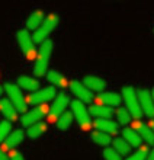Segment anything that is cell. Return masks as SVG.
I'll list each match as a JSON object with an SVG mask.
<instances>
[{"instance_id":"obj_1","label":"cell","mask_w":154,"mask_h":160,"mask_svg":"<svg viewBox=\"0 0 154 160\" xmlns=\"http://www.w3.org/2000/svg\"><path fill=\"white\" fill-rule=\"evenodd\" d=\"M51 54H52V41L47 39L45 42L41 44V48L37 52V60L33 66V74L37 77H44V74H47Z\"/></svg>"},{"instance_id":"obj_2","label":"cell","mask_w":154,"mask_h":160,"mask_svg":"<svg viewBox=\"0 0 154 160\" xmlns=\"http://www.w3.org/2000/svg\"><path fill=\"white\" fill-rule=\"evenodd\" d=\"M57 25H58V15L57 13H50L48 16H45L42 25L31 35L32 42L33 44H42V42H45L48 39V37L55 31Z\"/></svg>"},{"instance_id":"obj_3","label":"cell","mask_w":154,"mask_h":160,"mask_svg":"<svg viewBox=\"0 0 154 160\" xmlns=\"http://www.w3.org/2000/svg\"><path fill=\"white\" fill-rule=\"evenodd\" d=\"M122 99L125 101V106L131 117H134L135 119H140L142 117V111L140 108V102L137 98V90L132 86H124L122 88Z\"/></svg>"},{"instance_id":"obj_4","label":"cell","mask_w":154,"mask_h":160,"mask_svg":"<svg viewBox=\"0 0 154 160\" xmlns=\"http://www.w3.org/2000/svg\"><path fill=\"white\" fill-rule=\"evenodd\" d=\"M3 92H6V95H7L9 101L13 103V106L16 108L17 112H23L25 114L26 111V99L25 96L22 95L21 89H19V86L15 83H6L3 88Z\"/></svg>"},{"instance_id":"obj_5","label":"cell","mask_w":154,"mask_h":160,"mask_svg":"<svg viewBox=\"0 0 154 160\" xmlns=\"http://www.w3.org/2000/svg\"><path fill=\"white\" fill-rule=\"evenodd\" d=\"M16 39H17V45L21 48L22 54L25 55L28 60H32L37 57V48L35 44L32 42L29 31L26 29H21L16 32Z\"/></svg>"},{"instance_id":"obj_6","label":"cell","mask_w":154,"mask_h":160,"mask_svg":"<svg viewBox=\"0 0 154 160\" xmlns=\"http://www.w3.org/2000/svg\"><path fill=\"white\" fill-rule=\"evenodd\" d=\"M70 103V99L66 93H57V96L54 98V102L51 105L50 111H48V121L55 122L57 119L66 112L67 105Z\"/></svg>"},{"instance_id":"obj_7","label":"cell","mask_w":154,"mask_h":160,"mask_svg":"<svg viewBox=\"0 0 154 160\" xmlns=\"http://www.w3.org/2000/svg\"><path fill=\"white\" fill-rule=\"evenodd\" d=\"M70 105H71V114L74 117L76 122L82 128H89V127L92 125V121H90V117H89V111L83 102L76 99V101L70 102Z\"/></svg>"},{"instance_id":"obj_8","label":"cell","mask_w":154,"mask_h":160,"mask_svg":"<svg viewBox=\"0 0 154 160\" xmlns=\"http://www.w3.org/2000/svg\"><path fill=\"white\" fill-rule=\"evenodd\" d=\"M137 98L140 102V108L142 111V115L148 118H154V99L151 95V90L148 89H138Z\"/></svg>"},{"instance_id":"obj_9","label":"cell","mask_w":154,"mask_h":160,"mask_svg":"<svg viewBox=\"0 0 154 160\" xmlns=\"http://www.w3.org/2000/svg\"><path fill=\"white\" fill-rule=\"evenodd\" d=\"M48 111H50V108H47L45 105H38L37 108H33V109H31V111H26L25 114L22 115L21 124L23 127H28V128H29L31 125H33V124H37V122L41 121V119L48 114Z\"/></svg>"},{"instance_id":"obj_10","label":"cell","mask_w":154,"mask_h":160,"mask_svg":"<svg viewBox=\"0 0 154 160\" xmlns=\"http://www.w3.org/2000/svg\"><path fill=\"white\" fill-rule=\"evenodd\" d=\"M55 96H57L55 89L52 86H50V88L38 89L37 92L31 93L29 96H28V102H29L31 105H45L47 102H50Z\"/></svg>"},{"instance_id":"obj_11","label":"cell","mask_w":154,"mask_h":160,"mask_svg":"<svg viewBox=\"0 0 154 160\" xmlns=\"http://www.w3.org/2000/svg\"><path fill=\"white\" fill-rule=\"evenodd\" d=\"M68 88H70L71 93L77 98V101L83 102V103H90V102L93 101L92 92H90L82 82H79V80H70Z\"/></svg>"},{"instance_id":"obj_12","label":"cell","mask_w":154,"mask_h":160,"mask_svg":"<svg viewBox=\"0 0 154 160\" xmlns=\"http://www.w3.org/2000/svg\"><path fill=\"white\" fill-rule=\"evenodd\" d=\"M134 130L138 132V135L141 137L142 141H146L148 146H154V132L148 125H146L141 121H137L134 124Z\"/></svg>"},{"instance_id":"obj_13","label":"cell","mask_w":154,"mask_h":160,"mask_svg":"<svg viewBox=\"0 0 154 160\" xmlns=\"http://www.w3.org/2000/svg\"><path fill=\"white\" fill-rule=\"evenodd\" d=\"M0 114H3L6 117V121H16L17 119V111L13 106V103L6 98L0 99Z\"/></svg>"},{"instance_id":"obj_14","label":"cell","mask_w":154,"mask_h":160,"mask_svg":"<svg viewBox=\"0 0 154 160\" xmlns=\"http://www.w3.org/2000/svg\"><path fill=\"white\" fill-rule=\"evenodd\" d=\"M83 84L90 90V92H99L102 93L106 88V82L102 77L97 76H86L83 80Z\"/></svg>"},{"instance_id":"obj_15","label":"cell","mask_w":154,"mask_h":160,"mask_svg":"<svg viewBox=\"0 0 154 160\" xmlns=\"http://www.w3.org/2000/svg\"><path fill=\"white\" fill-rule=\"evenodd\" d=\"M100 105L108 106V108H113V106H119V103L122 102L121 95H118L115 92H102L99 95Z\"/></svg>"},{"instance_id":"obj_16","label":"cell","mask_w":154,"mask_h":160,"mask_svg":"<svg viewBox=\"0 0 154 160\" xmlns=\"http://www.w3.org/2000/svg\"><path fill=\"white\" fill-rule=\"evenodd\" d=\"M95 127L97 131H102L108 135H117L118 134V124L112 119H96Z\"/></svg>"},{"instance_id":"obj_17","label":"cell","mask_w":154,"mask_h":160,"mask_svg":"<svg viewBox=\"0 0 154 160\" xmlns=\"http://www.w3.org/2000/svg\"><path fill=\"white\" fill-rule=\"evenodd\" d=\"M122 138H124L125 141L131 146V147L140 148L142 146L141 137L138 135V132L134 130V128H129V127H127V128H124V130H122Z\"/></svg>"},{"instance_id":"obj_18","label":"cell","mask_w":154,"mask_h":160,"mask_svg":"<svg viewBox=\"0 0 154 160\" xmlns=\"http://www.w3.org/2000/svg\"><path fill=\"white\" fill-rule=\"evenodd\" d=\"M25 137V132L22 130H15L12 131L9 137L4 140V150H15V148L22 143V140Z\"/></svg>"},{"instance_id":"obj_19","label":"cell","mask_w":154,"mask_h":160,"mask_svg":"<svg viewBox=\"0 0 154 160\" xmlns=\"http://www.w3.org/2000/svg\"><path fill=\"white\" fill-rule=\"evenodd\" d=\"M45 15H44V12L42 10H33L32 13L29 15V18H28V21H26V31H35L39 28V26L42 25V22H44V19H45Z\"/></svg>"},{"instance_id":"obj_20","label":"cell","mask_w":154,"mask_h":160,"mask_svg":"<svg viewBox=\"0 0 154 160\" xmlns=\"http://www.w3.org/2000/svg\"><path fill=\"white\" fill-rule=\"evenodd\" d=\"M89 115H93L97 119H111L112 117V109L108 108V106H103L97 103V105H90L87 108Z\"/></svg>"},{"instance_id":"obj_21","label":"cell","mask_w":154,"mask_h":160,"mask_svg":"<svg viewBox=\"0 0 154 160\" xmlns=\"http://www.w3.org/2000/svg\"><path fill=\"white\" fill-rule=\"evenodd\" d=\"M17 86L19 89H23V90H28V92H37L39 89V82H38L35 77H29V76H21L17 77Z\"/></svg>"},{"instance_id":"obj_22","label":"cell","mask_w":154,"mask_h":160,"mask_svg":"<svg viewBox=\"0 0 154 160\" xmlns=\"http://www.w3.org/2000/svg\"><path fill=\"white\" fill-rule=\"evenodd\" d=\"M45 76H47V80H48L52 86L67 88V80L64 79V76H62L60 72H57V70H48Z\"/></svg>"},{"instance_id":"obj_23","label":"cell","mask_w":154,"mask_h":160,"mask_svg":"<svg viewBox=\"0 0 154 160\" xmlns=\"http://www.w3.org/2000/svg\"><path fill=\"white\" fill-rule=\"evenodd\" d=\"M45 131H47V124L45 122H42V121H39V122L33 124V125H31L29 128H28L26 135H28L29 138L35 140V138H38V137H41Z\"/></svg>"},{"instance_id":"obj_24","label":"cell","mask_w":154,"mask_h":160,"mask_svg":"<svg viewBox=\"0 0 154 160\" xmlns=\"http://www.w3.org/2000/svg\"><path fill=\"white\" fill-rule=\"evenodd\" d=\"M90 138H92V141L95 144H97V146H102V147H109V144L112 143L111 141V135L105 134V132H102V131H93L92 135H90Z\"/></svg>"},{"instance_id":"obj_25","label":"cell","mask_w":154,"mask_h":160,"mask_svg":"<svg viewBox=\"0 0 154 160\" xmlns=\"http://www.w3.org/2000/svg\"><path fill=\"white\" fill-rule=\"evenodd\" d=\"M73 121H74L73 114H71V112H68V111H66V112H64V114H62L61 117L57 119V127H58V130L66 131L67 128H70V127H71Z\"/></svg>"},{"instance_id":"obj_26","label":"cell","mask_w":154,"mask_h":160,"mask_svg":"<svg viewBox=\"0 0 154 160\" xmlns=\"http://www.w3.org/2000/svg\"><path fill=\"white\" fill-rule=\"evenodd\" d=\"M112 144H113V148H115L121 156H127V154L131 153V146H129L124 138H121V137H118V138L113 140Z\"/></svg>"},{"instance_id":"obj_27","label":"cell","mask_w":154,"mask_h":160,"mask_svg":"<svg viewBox=\"0 0 154 160\" xmlns=\"http://www.w3.org/2000/svg\"><path fill=\"white\" fill-rule=\"evenodd\" d=\"M115 117H117L118 124H122V125H127L131 122V114L127 111V108H118Z\"/></svg>"},{"instance_id":"obj_28","label":"cell","mask_w":154,"mask_h":160,"mask_svg":"<svg viewBox=\"0 0 154 160\" xmlns=\"http://www.w3.org/2000/svg\"><path fill=\"white\" fill-rule=\"evenodd\" d=\"M10 132H12V122L10 121L0 122V143H3L4 140L9 137Z\"/></svg>"},{"instance_id":"obj_29","label":"cell","mask_w":154,"mask_h":160,"mask_svg":"<svg viewBox=\"0 0 154 160\" xmlns=\"http://www.w3.org/2000/svg\"><path fill=\"white\" fill-rule=\"evenodd\" d=\"M102 156L105 160H122V156L113 147H105L102 152Z\"/></svg>"},{"instance_id":"obj_30","label":"cell","mask_w":154,"mask_h":160,"mask_svg":"<svg viewBox=\"0 0 154 160\" xmlns=\"http://www.w3.org/2000/svg\"><path fill=\"white\" fill-rule=\"evenodd\" d=\"M147 156H148V148L147 147H140L137 152H134L132 154H129L125 160H146Z\"/></svg>"},{"instance_id":"obj_31","label":"cell","mask_w":154,"mask_h":160,"mask_svg":"<svg viewBox=\"0 0 154 160\" xmlns=\"http://www.w3.org/2000/svg\"><path fill=\"white\" fill-rule=\"evenodd\" d=\"M9 156V160H25V157H23V154H22L19 150H10V153L7 154Z\"/></svg>"},{"instance_id":"obj_32","label":"cell","mask_w":154,"mask_h":160,"mask_svg":"<svg viewBox=\"0 0 154 160\" xmlns=\"http://www.w3.org/2000/svg\"><path fill=\"white\" fill-rule=\"evenodd\" d=\"M0 160H9V156L3 152V148H0Z\"/></svg>"},{"instance_id":"obj_33","label":"cell","mask_w":154,"mask_h":160,"mask_svg":"<svg viewBox=\"0 0 154 160\" xmlns=\"http://www.w3.org/2000/svg\"><path fill=\"white\" fill-rule=\"evenodd\" d=\"M146 160H154V148L151 150V152H148V156H147Z\"/></svg>"},{"instance_id":"obj_34","label":"cell","mask_w":154,"mask_h":160,"mask_svg":"<svg viewBox=\"0 0 154 160\" xmlns=\"http://www.w3.org/2000/svg\"><path fill=\"white\" fill-rule=\"evenodd\" d=\"M150 128H151V130H153V132H154V119H153V121H151V127H150Z\"/></svg>"},{"instance_id":"obj_35","label":"cell","mask_w":154,"mask_h":160,"mask_svg":"<svg viewBox=\"0 0 154 160\" xmlns=\"http://www.w3.org/2000/svg\"><path fill=\"white\" fill-rule=\"evenodd\" d=\"M2 95H3V88L0 86V96H2Z\"/></svg>"},{"instance_id":"obj_36","label":"cell","mask_w":154,"mask_h":160,"mask_svg":"<svg viewBox=\"0 0 154 160\" xmlns=\"http://www.w3.org/2000/svg\"><path fill=\"white\" fill-rule=\"evenodd\" d=\"M151 95H153V99H154V89H153V90H151Z\"/></svg>"}]
</instances>
